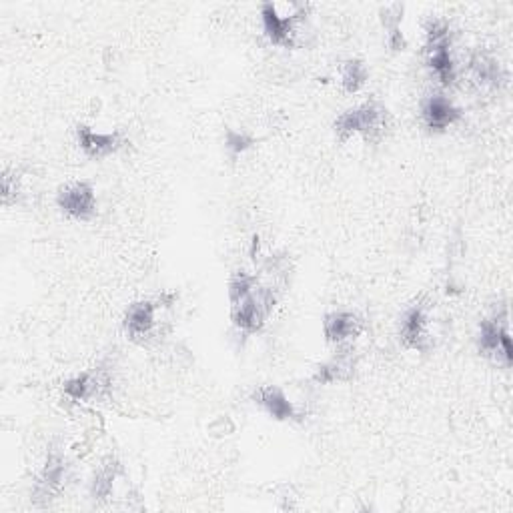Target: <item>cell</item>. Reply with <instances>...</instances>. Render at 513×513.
<instances>
[{
  "label": "cell",
  "mask_w": 513,
  "mask_h": 513,
  "mask_svg": "<svg viewBox=\"0 0 513 513\" xmlns=\"http://www.w3.org/2000/svg\"><path fill=\"white\" fill-rule=\"evenodd\" d=\"M175 295L165 293L153 299H139L131 303L123 317L125 335L137 345H149L157 341L165 329V313L173 307Z\"/></svg>",
  "instance_id": "1"
},
{
  "label": "cell",
  "mask_w": 513,
  "mask_h": 513,
  "mask_svg": "<svg viewBox=\"0 0 513 513\" xmlns=\"http://www.w3.org/2000/svg\"><path fill=\"white\" fill-rule=\"evenodd\" d=\"M391 127V115L385 105L377 101H365L353 109L341 113L333 123V133L339 141H347L355 135L373 143L379 141Z\"/></svg>",
  "instance_id": "2"
},
{
  "label": "cell",
  "mask_w": 513,
  "mask_h": 513,
  "mask_svg": "<svg viewBox=\"0 0 513 513\" xmlns=\"http://www.w3.org/2000/svg\"><path fill=\"white\" fill-rule=\"evenodd\" d=\"M305 5H273L265 3L261 7V21H263V33L267 41L275 47L283 49H295L305 41V19H307Z\"/></svg>",
  "instance_id": "3"
},
{
  "label": "cell",
  "mask_w": 513,
  "mask_h": 513,
  "mask_svg": "<svg viewBox=\"0 0 513 513\" xmlns=\"http://www.w3.org/2000/svg\"><path fill=\"white\" fill-rule=\"evenodd\" d=\"M425 59L429 71L443 87L457 81V65L451 55V27L447 21L435 19L425 27Z\"/></svg>",
  "instance_id": "4"
},
{
  "label": "cell",
  "mask_w": 513,
  "mask_h": 513,
  "mask_svg": "<svg viewBox=\"0 0 513 513\" xmlns=\"http://www.w3.org/2000/svg\"><path fill=\"white\" fill-rule=\"evenodd\" d=\"M477 351L481 357L509 369L513 365V347L509 333V315L507 309L495 313L479 323V331L475 337Z\"/></svg>",
  "instance_id": "5"
},
{
  "label": "cell",
  "mask_w": 513,
  "mask_h": 513,
  "mask_svg": "<svg viewBox=\"0 0 513 513\" xmlns=\"http://www.w3.org/2000/svg\"><path fill=\"white\" fill-rule=\"evenodd\" d=\"M71 479V465L61 449H51L43 469L37 475L33 487V501L39 507H49L65 491Z\"/></svg>",
  "instance_id": "6"
},
{
  "label": "cell",
  "mask_w": 513,
  "mask_h": 513,
  "mask_svg": "<svg viewBox=\"0 0 513 513\" xmlns=\"http://www.w3.org/2000/svg\"><path fill=\"white\" fill-rule=\"evenodd\" d=\"M431 323L433 321L427 303L417 301L409 305L399 319V341L403 347L417 353L431 351L435 345Z\"/></svg>",
  "instance_id": "7"
},
{
  "label": "cell",
  "mask_w": 513,
  "mask_h": 513,
  "mask_svg": "<svg viewBox=\"0 0 513 513\" xmlns=\"http://www.w3.org/2000/svg\"><path fill=\"white\" fill-rule=\"evenodd\" d=\"M57 207L71 221L89 223L97 217V191L89 181L65 183L57 191Z\"/></svg>",
  "instance_id": "8"
},
{
  "label": "cell",
  "mask_w": 513,
  "mask_h": 513,
  "mask_svg": "<svg viewBox=\"0 0 513 513\" xmlns=\"http://www.w3.org/2000/svg\"><path fill=\"white\" fill-rule=\"evenodd\" d=\"M63 391L73 401L97 403L111 395L113 391V373L107 365H97L89 371H83L65 381Z\"/></svg>",
  "instance_id": "9"
},
{
  "label": "cell",
  "mask_w": 513,
  "mask_h": 513,
  "mask_svg": "<svg viewBox=\"0 0 513 513\" xmlns=\"http://www.w3.org/2000/svg\"><path fill=\"white\" fill-rule=\"evenodd\" d=\"M365 331V319L353 311H331L323 317V337L337 349L351 343Z\"/></svg>",
  "instance_id": "10"
},
{
  "label": "cell",
  "mask_w": 513,
  "mask_h": 513,
  "mask_svg": "<svg viewBox=\"0 0 513 513\" xmlns=\"http://www.w3.org/2000/svg\"><path fill=\"white\" fill-rule=\"evenodd\" d=\"M77 143L79 149L93 161H103L117 155L125 145L127 139L121 131L115 133H99L89 125H77Z\"/></svg>",
  "instance_id": "11"
},
{
  "label": "cell",
  "mask_w": 513,
  "mask_h": 513,
  "mask_svg": "<svg viewBox=\"0 0 513 513\" xmlns=\"http://www.w3.org/2000/svg\"><path fill=\"white\" fill-rule=\"evenodd\" d=\"M461 119H463V109H459L445 95H429L421 105L423 127L433 135L445 133L449 127L457 125Z\"/></svg>",
  "instance_id": "12"
},
{
  "label": "cell",
  "mask_w": 513,
  "mask_h": 513,
  "mask_svg": "<svg viewBox=\"0 0 513 513\" xmlns=\"http://www.w3.org/2000/svg\"><path fill=\"white\" fill-rule=\"evenodd\" d=\"M253 403L259 405L275 421H301L299 407L287 397L279 385H261L251 395Z\"/></svg>",
  "instance_id": "13"
},
{
  "label": "cell",
  "mask_w": 513,
  "mask_h": 513,
  "mask_svg": "<svg viewBox=\"0 0 513 513\" xmlns=\"http://www.w3.org/2000/svg\"><path fill=\"white\" fill-rule=\"evenodd\" d=\"M467 71H469L471 83L479 91H499L507 83V73L503 71L501 63L483 51H477L469 57Z\"/></svg>",
  "instance_id": "14"
},
{
  "label": "cell",
  "mask_w": 513,
  "mask_h": 513,
  "mask_svg": "<svg viewBox=\"0 0 513 513\" xmlns=\"http://www.w3.org/2000/svg\"><path fill=\"white\" fill-rule=\"evenodd\" d=\"M357 369V357L353 355L351 347H343L339 349L329 361L321 363L315 373H313V381L317 385H331V383H343L353 379Z\"/></svg>",
  "instance_id": "15"
},
{
  "label": "cell",
  "mask_w": 513,
  "mask_h": 513,
  "mask_svg": "<svg viewBox=\"0 0 513 513\" xmlns=\"http://www.w3.org/2000/svg\"><path fill=\"white\" fill-rule=\"evenodd\" d=\"M123 473V465L115 457H107L95 471L93 481H91V497L95 501H107L111 499L115 491V481Z\"/></svg>",
  "instance_id": "16"
},
{
  "label": "cell",
  "mask_w": 513,
  "mask_h": 513,
  "mask_svg": "<svg viewBox=\"0 0 513 513\" xmlns=\"http://www.w3.org/2000/svg\"><path fill=\"white\" fill-rule=\"evenodd\" d=\"M403 5H387L381 7V23L387 31V43L393 51H403L405 49V37L401 33V19H403Z\"/></svg>",
  "instance_id": "17"
},
{
  "label": "cell",
  "mask_w": 513,
  "mask_h": 513,
  "mask_svg": "<svg viewBox=\"0 0 513 513\" xmlns=\"http://www.w3.org/2000/svg\"><path fill=\"white\" fill-rule=\"evenodd\" d=\"M369 81V69L361 59H349L341 67V85L347 95L359 93Z\"/></svg>",
  "instance_id": "18"
},
{
  "label": "cell",
  "mask_w": 513,
  "mask_h": 513,
  "mask_svg": "<svg viewBox=\"0 0 513 513\" xmlns=\"http://www.w3.org/2000/svg\"><path fill=\"white\" fill-rule=\"evenodd\" d=\"M255 145V139L243 131H233V129H227V135H225V147L227 151L231 153V157H239L243 153H247L251 147Z\"/></svg>",
  "instance_id": "19"
}]
</instances>
